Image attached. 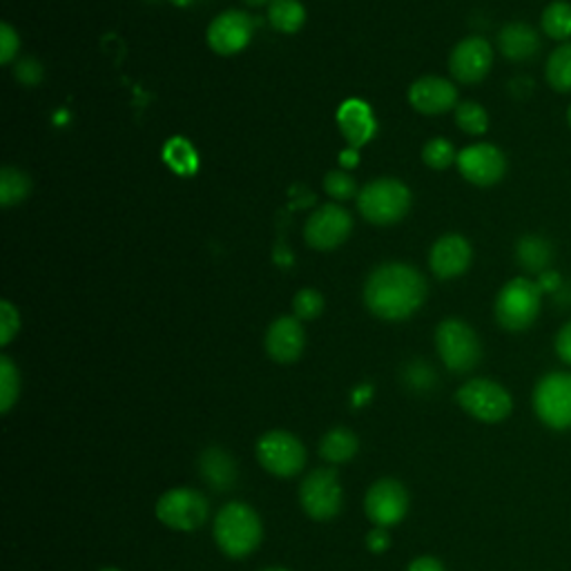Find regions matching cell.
Returning a JSON list of instances; mask_svg holds the SVG:
<instances>
[{"instance_id": "1", "label": "cell", "mask_w": 571, "mask_h": 571, "mask_svg": "<svg viewBox=\"0 0 571 571\" xmlns=\"http://www.w3.org/2000/svg\"><path fill=\"white\" fill-rule=\"evenodd\" d=\"M426 299L424 277L406 264L375 268L364 286L366 308L386 322H402L420 311Z\"/></svg>"}, {"instance_id": "2", "label": "cell", "mask_w": 571, "mask_h": 571, "mask_svg": "<svg viewBox=\"0 0 571 571\" xmlns=\"http://www.w3.org/2000/svg\"><path fill=\"white\" fill-rule=\"evenodd\" d=\"M262 520L244 502H228L215 518V542L228 558H246L262 542Z\"/></svg>"}, {"instance_id": "3", "label": "cell", "mask_w": 571, "mask_h": 571, "mask_svg": "<svg viewBox=\"0 0 571 571\" xmlns=\"http://www.w3.org/2000/svg\"><path fill=\"white\" fill-rule=\"evenodd\" d=\"M542 291L538 282H531L526 277H515L498 293L495 299V319L498 324L509 333H522L526 331L538 313H540Z\"/></svg>"}, {"instance_id": "4", "label": "cell", "mask_w": 571, "mask_h": 571, "mask_svg": "<svg viewBox=\"0 0 571 571\" xmlns=\"http://www.w3.org/2000/svg\"><path fill=\"white\" fill-rule=\"evenodd\" d=\"M357 206L366 221L375 226H393L406 217L411 193L397 179H377L360 190Z\"/></svg>"}, {"instance_id": "5", "label": "cell", "mask_w": 571, "mask_h": 571, "mask_svg": "<svg viewBox=\"0 0 571 571\" xmlns=\"http://www.w3.org/2000/svg\"><path fill=\"white\" fill-rule=\"evenodd\" d=\"M533 411L551 431L571 429V373L553 371L533 388Z\"/></svg>"}, {"instance_id": "6", "label": "cell", "mask_w": 571, "mask_h": 571, "mask_svg": "<svg viewBox=\"0 0 571 571\" xmlns=\"http://www.w3.org/2000/svg\"><path fill=\"white\" fill-rule=\"evenodd\" d=\"M435 346L449 371L469 373L482 357L475 331L462 319H444L435 331Z\"/></svg>"}, {"instance_id": "7", "label": "cell", "mask_w": 571, "mask_h": 571, "mask_svg": "<svg viewBox=\"0 0 571 571\" xmlns=\"http://www.w3.org/2000/svg\"><path fill=\"white\" fill-rule=\"evenodd\" d=\"M457 404L475 420L495 424L511 415L513 400L504 386L491 380H471L457 391Z\"/></svg>"}, {"instance_id": "8", "label": "cell", "mask_w": 571, "mask_h": 571, "mask_svg": "<svg viewBox=\"0 0 571 571\" xmlns=\"http://www.w3.org/2000/svg\"><path fill=\"white\" fill-rule=\"evenodd\" d=\"M257 460L268 473L293 478L306 464V449L295 435L286 431H270L257 442Z\"/></svg>"}, {"instance_id": "9", "label": "cell", "mask_w": 571, "mask_h": 571, "mask_svg": "<svg viewBox=\"0 0 571 571\" xmlns=\"http://www.w3.org/2000/svg\"><path fill=\"white\" fill-rule=\"evenodd\" d=\"M208 500L195 489H173L157 502V518L179 531H195L208 518Z\"/></svg>"}, {"instance_id": "10", "label": "cell", "mask_w": 571, "mask_h": 571, "mask_svg": "<svg viewBox=\"0 0 571 571\" xmlns=\"http://www.w3.org/2000/svg\"><path fill=\"white\" fill-rule=\"evenodd\" d=\"M342 486L331 469H317L306 475L299 486V500L304 511L313 520H331L342 509Z\"/></svg>"}, {"instance_id": "11", "label": "cell", "mask_w": 571, "mask_h": 571, "mask_svg": "<svg viewBox=\"0 0 571 571\" xmlns=\"http://www.w3.org/2000/svg\"><path fill=\"white\" fill-rule=\"evenodd\" d=\"M455 164L460 175L478 188L495 186L506 173L504 155L491 144H475L464 148L462 152H457Z\"/></svg>"}, {"instance_id": "12", "label": "cell", "mask_w": 571, "mask_h": 571, "mask_svg": "<svg viewBox=\"0 0 571 571\" xmlns=\"http://www.w3.org/2000/svg\"><path fill=\"white\" fill-rule=\"evenodd\" d=\"M351 230H353L351 215L342 206L326 204L311 215L304 228V237L308 246L315 250H333L348 239Z\"/></svg>"}, {"instance_id": "13", "label": "cell", "mask_w": 571, "mask_h": 571, "mask_svg": "<svg viewBox=\"0 0 571 571\" xmlns=\"http://www.w3.org/2000/svg\"><path fill=\"white\" fill-rule=\"evenodd\" d=\"M364 509L373 524L382 529L393 526L402 522V518L408 511V493L397 480H391V478L380 480L368 489Z\"/></svg>"}, {"instance_id": "14", "label": "cell", "mask_w": 571, "mask_h": 571, "mask_svg": "<svg viewBox=\"0 0 571 571\" xmlns=\"http://www.w3.org/2000/svg\"><path fill=\"white\" fill-rule=\"evenodd\" d=\"M493 63V50L491 46L480 39V37H471L464 39L455 46V50L451 52L449 59V68L455 81L464 83V86H475L480 83Z\"/></svg>"}, {"instance_id": "15", "label": "cell", "mask_w": 571, "mask_h": 571, "mask_svg": "<svg viewBox=\"0 0 571 571\" xmlns=\"http://www.w3.org/2000/svg\"><path fill=\"white\" fill-rule=\"evenodd\" d=\"M253 39V21L239 10L219 14L208 28V46L221 57L239 55Z\"/></svg>"}, {"instance_id": "16", "label": "cell", "mask_w": 571, "mask_h": 571, "mask_svg": "<svg viewBox=\"0 0 571 571\" xmlns=\"http://www.w3.org/2000/svg\"><path fill=\"white\" fill-rule=\"evenodd\" d=\"M471 259H473V250H471L469 242L460 235L440 237L429 253L431 270L440 279L460 277L471 266Z\"/></svg>"}, {"instance_id": "17", "label": "cell", "mask_w": 571, "mask_h": 571, "mask_svg": "<svg viewBox=\"0 0 571 571\" xmlns=\"http://www.w3.org/2000/svg\"><path fill=\"white\" fill-rule=\"evenodd\" d=\"M408 104L426 117H437L449 112L457 104V90L451 81L440 77L417 79L408 90Z\"/></svg>"}, {"instance_id": "18", "label": "cell", "mask_w": 571, "mask_h": 571, "mask_svg": "<svg viewBox=\"0 0 571 571\" xmlns=\"http://www.w3.org/2000/svg\"><path fill=\"white\" fill-rule=\"evenodd\" d=\"M306 346V335L297 317H279L266 333V351L279 364H293L299 360Z\"/></svg>"}, {"instance_id": "19", "label": "cell", "mask_w": 571, "mask_h": 571, "mask_svg": "<svg viewBox=\"0 0 571 571\" xmlns=\"http://www.w3.org/2000/svg\"><path fill=\"white\" fill-rule=\"evenodd\" d=\"M337 126L353 148H362L368 144L377 130V121L373 117V110L360 101V99H348L339 110H337Z\"/></svg>"}, {"instance_id": "20", "label": "cell", "mask_w": 571, "mask_h": 571, "mask_svg": "<svg viewBox=\"0 0 571 571\" xmlns=\"http://www.w3.org/2000/svg\"><path fill=\"white\" fill-rule=\"evenodd\" d=\"M498 46L504 59L509 61H529L540 50L538 32L526 23H509L498 35Z\"/></svg>"}, {"instance_id": "21", "label": "cell", "mask_w": 571, "mask_h": 571, "mask_svg": "<svg viewBox=\"0 0 571 571\" xmlns=\"http://www.w3.org/2000/svg\"><path fill=\"white\" fill-rule=\"evenodd\" d=\"M268 21L282 35H295L306 23V10L299 0H270Z\"/></svg>"}, {"instance_id": "22", "label": "cell", "mask_w": 571, "mask_h": 571, "mask_svg": "<svg viewBox=\"0 0 571 571\" xmlns=\"http://www.w3.org/2000/svg\"><path fill=\"white\" fill-rule=\"evenodd\" d=\"M360 449V442H357V435L344 426H337V429H331L324 437H322V444H319V453L326 462H333V464H339V462H348Z\"/></svg>"}, {"instance_id": "23", "label": "cell", "mask_w": 571, "mask_h": 571, "mask_svg": "<svg viewBox=\"0 0 571 571\" xmlns=\"http://www.w3.org/2000/svg\"><path fill=\"white\" fill-rule=\"evenodd\" d=\"M540 26L542 32L553 41L571 39V3H567V0H553L551 6L544 8Z\"/></svg>"}, {"instance_id": "24", "label": "cell", "mask_w": 571, "mask_h": 571, "mask_svg": "<svg viewBox=\"0 0 571 571\" xmlns=\"http://www.w3.org/2000/svg\"><path fill=\"white\" fill-rule=\"evenodd\" d=\"M518 264L531 273H542L551 262V246L542 237H522L515 248Z\"/></svg>"}, {"instance_id": "25", "label": "cell", "mask_w": 571, "mask_h": 571, "mask_svg": "<svg viewBox=\"0 0 571 571\" xmlns=\"http://www.w3.org/2000/svg\"><path fill=\"white\" fill-rule=\"evenodd\" d=\"M544 75L553 90L571 92V43H562L551 52Z\"/></svg>"}, {"instance_id": "26", "label": "cell", "mask_w": 571, "mask_h": 571, "mask_svg": "<svg viewBox=\"0 0 571 571\" xmlns=\"http://www.w3.org/2000/svg\"><path fill=\"white\" fill-rule=\"evenodd\" d=\"M30 177L17 168H3V175H0V204L3 208H12L21 204L30 195Z\"/></svg>"}, {"instance_id": "27", "label": "cell", "mask_w": 571, "mask_h": 571, "mask_svg": "<svg viewBox=\"0 0 571 571\" xmlns=\"http://www.w3.org/2000/svg\"><path fill=\"white\" fill-rule=\"evenodd\" d=\"M19 391H21L19 368L8 355H3L0 357V411L8 413L14 406V402L19 400Z\"/></svg>"}, {"instance_id": "28", "label": "cell", "mask_w": 571, "mask_h": 571, "mask_svg": "<svg viewBox=\"0 0 571 571\" xmlns=\"http://www.w3.org/2000/svg\"><path fill=\"white\" fill-rule=\"evenodd\" d=\"M455 124H457V128L462 132L478 137V135H484L489 130V115H486V110L482 106L466 101V104L457 106Z\"/></svg>"}, {"instance_id": "29", "label": "cell", "mask_w": 571, "mask_h": 571, "mask_svg": "<svg viewBox=\"0 0 571 571\" xmlns=\"http://www.w3.org/2000/svg\"><path fill=\"white\" fill-rule=\"evenodd\" d=\"M422 159L431 170H446L453 161H457V155L446 139H431L422 150Z\"/></svg>"}, {"instance_id": "30", "label": "cell", "mask_w": 571, "mask_h": 571, "mask_svg": "<svg viewBox=\"0 0 571 571\" xmlns=\"http://www.w3.org/2000/svg\"><path fill=\"white\" fill-rule=\"evenodd\" d=\"M166 161L170 164V168L175 173H184V175H190L197 170V155L193 150L190 144L181 141V139H175L168 144L166 148Z\"/></svg>"}, {"instance_id": "31", "label": "cell", "mask_w": 571, "mask_h": 571, "mask_svg": "<svg viewBox=\"0 0 571 571\" xmlns=\"http://www.w3.org/2000/svg\"><path fill=\"white\" fill-rule=\"evenodd\" d=\"M293 308H295V315L297 319H315L322 315L324 311V297L319 291L315 288H304L295 295L293 299Z\"/></svg>"}, {"instance_id": "32", "label": "cell", "mask_w": 571, "mask_h": 571, "mask_svg": "<svg viewBox=\"0 0 571 571\" xmlns=\"http://www.w3.org/2000/svg\"><path fill=\"white\" fill-rule=\"evenodd\" d=\"M324 188H326V193H328L333 199H339V201H346V199H351V197L357 195V184H355V179H353L348 173H344V170H333V173H328L326 179H324Z\"/></svg>"}, {"instance_id": "33", "label": "cell", "mask_w": 571, "mask_h": 571, "mask_svg": "<svg viewBox=\"0 0 571 571\" xmlns=\"http://www.w3.org/2000/svg\"><path fill=\"white\" fill-rule=\"evenodd\" d=\"M19 328H21L19 311L10 302L0 304V344L8 346L14 339V335L19 333Z\"/></svg>"}, {"instance_id": "34", "label": "cell", "mask_w": 571, "mask_h": 571, "mask_svg": "<svg viewBox=\"0 0 571 571\" xmlns=\"http://www.w3.org/2000/svg\"><path fill=\"white\" fill-rule=\"evenodd\" d=\"M19 48H21V39L14 32V28L10 23L0 26V61L10 66L14 61V57L19 55Z\"/></svg>"}, {"instance_id": "35", "label": "cell", "mask_w": 571, "mask_h": 571, "mask_svg": "<svg viewBox=\"0 0 571 571\" xmlns=\"http://www.w3.org/2000/svg\"><path fill=\"white\" fill-rule=\"evenodd\" d=\"M17 79L26 86H39L41 79H43V68L39 66V61L35 59H26L21 63H17V70H14Z\"/></svg>"}, {"instance_id": "36", "label": "cell", "mask_w": 571, "mask_h": 571, "mask_svg": "<svg viewBox=\"0 0 571 571\" xmlns=\"http://www.w3.org/2000/svg\"><path fill=\"white\" fill-rule=\"evenodd\" d=\"M555 353L558 357L571 366V322L564 324L555 335Z\"/></svg>"}, {"instance_id": "37", "label": "cell", "mask_w": 571, "mask_h": 571, "mask_svg": "<svg viewBox=\"0 0 571 571\" xmlns=\"http://www.w3.org/2000/svg\"><path fill=\"white\" fill-rule=\"evenodd\" d=\"M388 544H391V538H388V533H386L382 526H380V529H373V531L368 533V549H371V551L382 553V551L388 549Z\"/></svg>"}, {"instance_id": "38", "label": "cell", "mask_w": 571, "mask_h": 571, "mask_svg": "<svg viewBox=\"0 0 571 571\" xmlns=\"http://www.w3.org/2000/svg\"><path fill=\"white\" fill-rule=\"evenodd\" d=\"M406 571H444V567L440 560H435L431 555H422V558L413 560Z\"/></svg>"}, {"instance_id": "39", "label": "cell", "mask_w": 571, "mask_h": 571, "mask_svg": "<svg viewBox=\"0 0 571 571\" xmlns=\"http://www.w3.org/2000/svg\"><path fill=\"white\" fill-rule=\"evenodd\" d=\"M538 286L542 293H555L562 286V279L558 277V273H542Z\"/></svg>"}, {"instance_id": "40", "label": "cell", "mask_w": 571, "mask_h": 571, "mask_svg": "<svg viewBox=\"0 0 571 571\" xmlns=\"http://www.w3.org/2000/svg\"><path fill=\"white\" fill-rule=\"evenodd\" d=\"M244 3H246V6H253V8H259V6H266L268 0H244Z\"/></svg>"}, {"instance_id": "41", "label": "cell", "mask_w": 571, "mask_h": 571, "mask_svg": "<svg viewBox=\"0 0 571 571\" xmlns=\"http://www.w3.org/2000/svg\"><path fill=\"white\" fill-rule=\"evenodd\" d=\"M173 3H175L177 8H188V6H193V0H173Z\"/></svg>"}, {"instance_id": "42", "label": "cell", "mask_w": 571, "mask_h": 571, "mask_svg": "<svg viewBox=\"0 0 571 571\" xmlns=\"http://www.w3.org/2000/svg\"><path fill=\"white\" fill-rule=\"evenodd\" d=\"M264 571H288V569H282V567H270V569H264Z\"/></svg>"}, {"instance_id": "43", "label": "cell", "mask_w": 571, "mask_h": 571, "mask_svg": "<svg viewBox=\"0 0 571 571\" xmlns=\"http://www.w3.org/2000/svg\"><path fill=\"white\" fill-rule=\"evenodd\" d=\"M567 121H569V126H571V106H569V110H567Z\"/></svg>"}, {"instance_id": "44", "label": "cell", "mask_w": 571, "mask_h": 571, "mask_svg": "<svg viewBox=\"0 0 571 571\" xmlns=\"http://www.w3.org/2000/svg\"><path fill=\"white\" fill-rule=\"evenodd\" d=\"M101 571H119V569H115V567H110V569H101Z\"/></svg>"}]
</instances>
